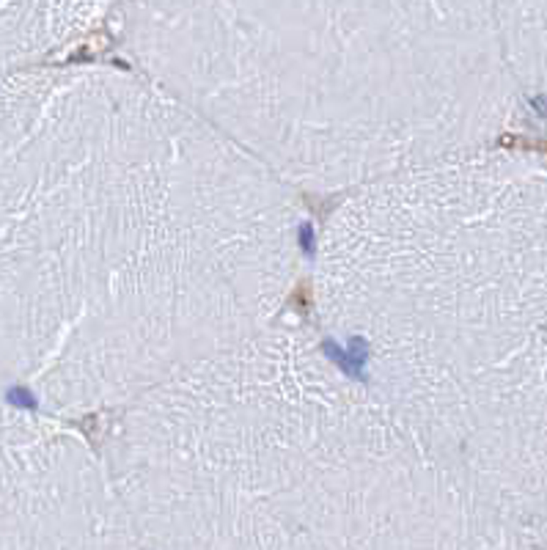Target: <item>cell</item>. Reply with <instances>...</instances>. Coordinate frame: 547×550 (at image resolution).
Returning a JSON list of instances; mask_svg holds the SVG:
<instances>
[{"label": "cell", "mask_w": 547, "mask_h": 550, "mask_svg": "<svg viewBox=\"0 0 547 550\" xmlns=\"http://www.w3.org/2000/svg\"><path fill=\"white\" fill-rule=\"evenodd\" d=\"M330 394V391H327ZM347 410V407H344ZM369 410L355 413L344 437V446L327 482V440L333 429V399L311 402V449L308 459H262L253 457L234 462L231 479H198L185 493V501L149 498L138 504L135 526L149 550H440L432 531L418 520V462L407 465L402 476H382L377 484H366V471L374 462H363L366 435L358 454L349 449L358 437ZM344 418V416H341ZM341 427V424H339ZM336 446V443H333ZM212 476V474H209Z\"/></svg>", "instance_id": "6da1fadb"}]
</instances>
